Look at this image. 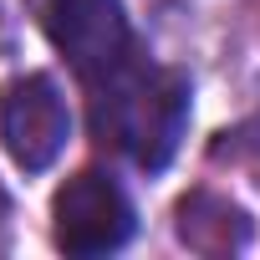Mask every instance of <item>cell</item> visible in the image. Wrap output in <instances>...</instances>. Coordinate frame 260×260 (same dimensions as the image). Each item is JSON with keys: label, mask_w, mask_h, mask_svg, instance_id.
I'll return each mask as SVG.
<instances>
[{"label": "cell", "mask_w": 260, "mask_h": 260, "mask_svg": "<svg viewBox=\"0 0 260 260\" xmlns=\"http://www.w3.org/2000/svg\"><path fill=\"white\" fill-rule=\"evenodd\" d=\"M184 122H189V82L174 67H148L133 56L92 87L97 138L133 169L158 174L179 153Z\"/></svg>", "instance_id": "6da1fadb"}, {"label": "cell", "mask_w": 260, "mask_h": 260, "mask_svg": "<svg viewBox=\"0 0 260 260\" xmlns=\"http://www.w3.org/2000/svg\"><path fill=\"white\" fill-rule=\"evenodd\" d=\"M46 41L72 61V72L97 87L122 61H133V31H127L122 0H26Z\"/></svg>", "instance_id": "7a4b0ae2"}, {"label": "cell", "mask_w": 260, "mask_h": 260, "mask_svg": "<svg viewBox=\"0 0 260 260\" xmlns=\"http://www.w3.org/2000/svg\"><path fill=\"white\" fill-rule=\"evenodd\" d=\"M133 235V204L122 184L102 169L72 174L51 199V240L67 255H107L122 250Z\"/></svg>", "instance_id": "3957f363"}, {"label": "cell", "mask_w": 260, "mask_h": 260, "mask_svg": "<svg viewBox=\"0 0 260 260\" xmlns=\"http://www.w3.org/2000/svg\"><path fill=\"white\" fill-rule=\"evenodd\" d=\"M67 138H72V117H67V102L51 77L31 72L6 87V97H0V143L26 174L51 169L61 158Z\"/></svg>", "instance_id": "277c9868"}]
</instances>
